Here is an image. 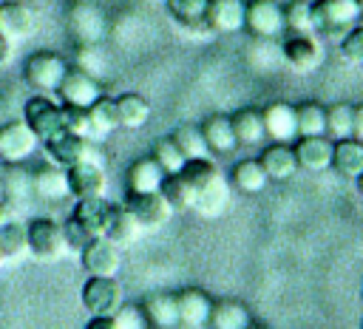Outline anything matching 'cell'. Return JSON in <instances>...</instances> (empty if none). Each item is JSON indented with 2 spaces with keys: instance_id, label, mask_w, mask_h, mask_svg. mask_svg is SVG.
I'll return each mask as SVG.
<instances>
[{
  "instance_id": "15",
  "label": "cell",
  "mask_w": 363,
  "mask_h": 329,
  "mask_svg": "<svg viewBox=\"0 0 363 329\" xmlns=\"http://www.w3.org/2000/svg\"><path fill=\"white\" fill-rule=\"evenodd\" d=\"M34 28H37V17H34L31 6H26L23 0H3L0 3V31L6 37H11L17 43V40L31 37Z\"/></svg>"
},
{
  "instance_id": "6",
  "label": "cell",
  "mask_w": 363,
  "mask_h": 329,
  "mask_svg": "<svg viewBox=\"0 0 363 329\" xmlns=\"http://www.w3.org/2000/svg\"><path fill=\"white\" fill-rule=\"evenodd\" d=\"M125 207L133 213V218L139 221L142 230H159L170 221V216L176 213L170 207V201L164 199L162 190H147V193H128L125 196Z\"/></svg>"
},
{
  "instance_id": "37",
  "label": "cell",
  "mask_w": 363,
  "mask_h": 329,
  "mask_svg": "<svg viewBox=\"0 0 363 329\" xmlns=\"http://www.w3.org/2000/svg\"><path fill=\"white\" fill-rule=\"evenodd\" d=\"M295 128H298V136L326 133V108L318 102H301L295 108Z\"/></svg>"
},
{
  "instance_id": "20",
  "label": "cell",
  "mask_w": 363,
  "mask_h": 329,
  "mask_svg": "<svg viewBox=\"0 0 363 329\" xmlns=\"http://www.w3.org/2000/svg\"><path fill=\"white\" fill-rule=\"evenodd\" d=\"M31 193L45 199V201H57V199H65L71 196L68 193V182H65V167L60 164H43L31 173Z\"/></svg>"
},
{
  "instance_id": "12",
  "label": "cell",
  "mask_w": 363,
  "mask_h": 329,
  "mask_svg": "<svg viewBox=\"0 0 363 329\" xmlns=\"http://www.w3.org/2000/svg\"><path fill=\"white\" fill-rule=\"evenodd\" d=\"M244 28L255 37H278L284 31V9L275 0H252L244 9Z\"/></svg>"
},
{
  "instance_id": "48",
  "label": "cell",
  "mask_w": 363,
  "mask_h": 329,
  "mask_svg": "<svg viewBox=\"0 0 363 329\" xmlns=\"http://www.w3.org/2000/svg\"><path fill=\"white\" fill-rule=\"evenodd\" d=\"M145 3H150V6H159V3H164V0H145Z\"/></svg>"
},
{
  "instance_id": "11",
  "label": "cell",
  "mask_w": 363,
  "mask_h": 329,
  "mask_svg": "<svg viewBox=\"0 0 363 329\" xmlns=\"http://www.w3.org/2000/svg\"><path fill=\"white\" fill-rule=\"evenodd\" d=\"M62 105H77V108H88L94 99L102 96L99 82L85 71V68H68L60 88H57Z\"/></svg>"
},
{
  "instance_id": "16",
  "label": "cell",
  "mask_w": 363,
  "mask_h": 329,
  "mask_svg": "<svg viewBox=\"0 0 363 329\" xmlns=\"http://www.w3.org/2000/svg\"><path fill=\"white\" fill-rule=\"evenodd\" d=\"M244 0H210L204 11V26L218 34H233L244 28Z\"/></svg>"
},
{
  "instance_id": "27",
  "label": "cell",
  "mask_w": 363,
  "mask_h": 329,
  "mask_svg": "<svg viewBox=\"0 0 363 329\" xmlns=\"http://www.w3.org/2000/svg\"><path fill=\"white\" fill-rule=\"evenodd\" d=\"M88 119H91V133L94 142H102L108 133H113L119 128V116H116V102L108 96H99L88 105Z\"/></svg>"
},
{
  "instance_id": "1",
  "label": "cell",
  "mask_w": 363,
  "mask_h": 329,
  "mask_svg": "<svg viewBox=\"0 0 363 329\" xmlns=\"http://www.w3.org/2000/svg\"><path fill=\"white\" fill-rule=\"evenodd\" d=\"M357 0H312V31L340 37L360 20Z\"/></svg>"
},
{
  "instance_id": "31",
  "label": "cell",
  "mask_w": 363,
  "mask_h": 329,
  "mask_svg": "<svg viewBox=\"0 0 363 329\" xmlns=\"http://www.w3.org/2000/svg\"><path fill=\"white\" fill-rule=\"evenodd\" d=\"M0 196L9 207H23V201L28 196H34L31 193V173L20 170L17 164L9 173H0Z\"/></svg>"
},
{
  "instance_id": "45",
  "label": "cell",
  "mask_w": 363,
  "mask_h": 329,
  "mask_svg": "<svg viewBox=\"0 0 363 329\" xmlns=\"http://www.w3.org/2000/svg\"><path fill=\"white\" fill-rule=\"evenodd\" d=\"M11 57H14V40L0 31V65H9Z\"/></svg>"
},
{
  "instance_id": "39",
  "label": "cell",
  "mask_w": 363,
  "mask_h": 329,
  "mask_svg": "<svg viewBox=\"0 0 363 329\" xmlns=\"http://www.w3.org/2000/svg\"><path fill=\"white\" fill-rule=\"evenodd\" d=\"M284 28H289L292 34L312 31V3L309 0H292L284 9Z\"/></svg>"
},
{
  "instance_id": "19",
  "label": "cell",
  "mask_w": 363,
  "mask_h": 329,
  "mask_svg": "<svg viewBox=\"0 0 363 329\" xmlns=\"http://www.w3.org/2000/svg\"><path fill=\"white\" fill-rule=\"evenodd\" d=\"M329 167H335L337 176L357 179L363 173V142L354 139V136L337 139L332 145V162H329Z\"/></svg>"
},
{
  "instance_id": "41",
  "label": "cell",
  "mask_w": 363,
  "mask_h": 329,
  "mask_svg": "<svg viewBox=\"0 0 363 329\" xmlns=\"http://www.w3.org/2000/svg\"><path fill=\"white\" fill-rule=\"evenodd\" d=\"M153 159L159 162V167L164 170V176H167V173H179V170H182V164L187 162V159L182 156V150L173 145V139H170V136L156 142V147H153Z\"/></svg>"
},
{
  "instance_id": "28",
  "label": "cell",
  "mask_w": 363,
  "mask_h": 329,
  "mask_svg": "<svg viewBox=\"0 0 363 329\" xmlns=\"http://www.w3.org/2000/svg\"><path fill=\"white\" fill-rule=\"evenodd\" d=\"M145 320L153 329H173L179 326V315H176V298L173 295H150L142 303Z\"/></svg>"
},
{
  "instance_id": "38",
  "label": "cell",
  "mask_w": 363,
  "mask_h": 329,
  "mask_svg": "<svg viewBox=\"0 0 363 329\" xmlns=\"http://www.w3.org/2000/svg\"><path fill=\"white\" fill-rule=\"evenodd\" d=\"M326 133L335 139L352 136V105L349 102H335L326 108Z\"/></svg>"
},
{
  "instance_id": "32",
  "label": "cell",
  "mask_w": 363,
  "mask_h": 329,
  "mask_svg": "<svg viewBox=\"0 0 363 329\" xmlns=\"http://www.w3.org/2000/svg\"><path fill=\"white\" fill-rule=\"evenodd\" d=\"M28 252L26 247V224L20 221H3L0 224V264L20 261Z\"/></svg>"
},
{
  "instance_id": "44",
  "label": "cell",
  "mask_w": 363,
  "mask_h": 329,
  "mask_svg": "<svg viewBox=\"0 0 363 329\" xmlns=\"http://www.w3.org/2000/svg\"><path fill=\"white\" fill-rule=\"evenodd\" d=\"M352 136L363 142V102L352 105Z\"/></svg>"
},
{
  "instance_id": "42",
  "label": "cell",
  "mask_w": 363,
  "mask_h": 329,
  "mask_svg": "<svg viewBox=\"0 0 363 329\" xmlns=\"http://www.w3.org/2000/svg\"><path fill=\"white\" fill-rule=\"evenodd\" d=\"M340 54H343L346 62H352V65H363V26H352V28L343 34Z\"/></svg>"
},
{
  "instance_id": "30",
  "label": "cell",
  "mask_w": 363,
  "mask_h": 329,
  "mask_svg": "<svg viewBox=\"0 0 363 329\" xmlns=\"http://www.w3.org/2000/svg\"><path fill=\"white\" fill-rule=\"evenodd\" d=\"M230 122H233V133H235L238 145H258V142L267 136L261 111H255V108H241V111H235V113L230 116Z\"/></svg>"
},
{
  "instance_id": "29",
  "label": "cell",
  "mask_w": 363,
  "mask_h": 329,
  "mask_svg": "<svg viewBox=\"0 0 363 329\" xmlns=\"http://www.w3.org/2000/svg\"><path fill=\"white\" fill-rule=\"evenodd\" d=\"M116 102V116H119V128L136 130L150 119V105L145 96L139 94H122L113 99Z\"/></svg>"
},
{
  "instance_id": "40",
  "label": "cell",
  "mask_w": 363,
  "mask_h": 329,
  "mask_svg": "<svg viewBox=\"0 0 363 329\" xmlns=\"http://www.w3.org/2000/svg\"><path fill=\"white\" fill-rule=\"evenodd\" d=\"M62 128L68 133H77L88 142H94L91 133V119H88V108H77V105H62Z\"/></svg>"
},
{
  "instance_id": "21",
  "label": "cell",
  "mask_w": 363,
  "mask_h": 329,
  "mask_svg": "<svg viewBox=\"0 0 363 329\" xmlns=\"http://www.w3.org/2000/svg\"><path fill=\"white\" fill-rule=\"evenodd\" d=\"M261 119H264V130L267 136H272L275 142H286V139H295L298 136V128H295V108L289 102H272L261 111Z\"/></svg>"
},
{
  "instance_id": "9",
  "label": "cell",
  "mask_w": 363,
  "mask_h": 329,
  "mask_svg": "<svg viewBox=\"0 0 363 329\" xmlns=\"http://www.w3.org/2000/svg\"><path fill=\"white\" fill-rule=\"evenodd\" d=\"M323 57H326L323 43H320L312 31L292 34V37L284 43V60H286L289 68L298 71V74H309V71H315V68L323 62Z\"/></svg>"
},
{
  "instance_id": "23",
  "label": "cell",
  "mask_w": 363,
  "mask_h": 329,
  "mask_svg": "<svg viewBox=\"0 0 363 329\" xmlns=\"http://www.w3.org/2000/svg\"><path fill=\"white\" fill-rule=\"evenodd\" d=\"M105 216H108L105 196H94V199H77L74 213H71V221H77L91 238H96L105 230Z\"/></svg>"
},
{
  "instance_id": "5",
  "label": "cell",
  "mask_w": 363,
  "mask_h": 329,
  "mask_svg": "<svg viewBox=\"0 0 363 329\" xmlns=\"http://www.w3.org/2000/svg\"><path fill=\"white\" fill-rule=\"evenodd\" d=\"M125 303L122 284L116 275H88L82 284V306L91 315H113Z\"/></svg>"
},
{
  "instance_id": "50",
  "label": "cell",
  "mask_w": 363,
  "mask_h": 329,
  "mask_svg": "<svg viewBox=\"0 0 363 329\" xmlns=\"http://www.w3.org/2000/svg\"><path fill=\"white\" fill-rule=\"evenodd\" d=\"M0 173H3V159H0Z\"/></svg>"
},
{
  "instance_id": "47",
  "label": "cell",
  "mask_w": 363,
  "mask_h": 329,
  "mask_svg": "<svg viewBox=\"0 0 363 329\" xmlns=\"http://www.w3.org/2000/svg\"><path fill=\"white\" fill-rule=\"evenodd\" d=\"M357 187H360V193H363V173L357 176Z\"/></svg>"
},
{
  "instance_id": "36",
  "label": "cell",
  "mask_w": 363,
  "mask_h": 329,
  "mask_svg": "<svg viewBox=\"0 0 363 329\" xmlns=\"http://www.w3.org/2000/svg\"><path fill=\"white\" fill-rule=\"evenodd\" d=\"M159 190L164 193V199L170 201L173 210H193L196 193H193L190 182H187L182 173H167V176L162 179V187H159Z\"/></svg>"
},
{
  "instance_id": "10",
  "label": "cell",
  "mask_w": 363,
  "mask_h": 329,
  "mask_svg": "<svg viewBox=\"0 0 363 329\" xmlns=\"http://www.w3.org/2000/svg\"><path fill=\"white\" fill-rule=\"evenodd\" d=\"M37 147V136L31 133V128L17 119V122H6L0 128V159L3 164H20L23 159H28Z\"/></svg>"
},
{
  "instance_id": "49",
  "label": "cell",
  "mask_w": 363,
  "mask_h": 329,
  "mask_svg": "<svg viewBox=\"0 0 363 329\" xmlns=\"http://www.w3.org/2000/svg\"><path fill=\"white\" fill-rule=\"evenodd\" d=\"M357 6H360V11H363V0H357Z\"/></svg>"
},
{
  "instance_id": "46",
  "label": "cell",
  "mask_w": 363,
  "mask_h": 329,
  "mask_svg": "<svg viewBox=\"0 0 363 329\" xmlns=\"http://www.w3.org/2000/svg\"><path fill=\"white\" fill-rule=\"evenodd\" d=\"M9 218H11V207H9V204L3 201V196H0V224L9 221Z\"/></svg>"
},
{
  "instance_id": "43",
  "label": "cell",
  "mask_w": 363,
  "mask_h": 329,
  "mask_svg": "<svg viewBox=\"0 0 363 329\" xmlns=\"http://www.w3.org/2000/svg\"><path fill=\"white\" fill-rule=\"evenodd\" d=\"M113 323H116V329H142V326H147L142 306H130V303H122L113 312Z\"/></svg>"
},
{
  "instance_id": "14",
  "label": "cell",
  "mask_w": 363,
  "mask_h": 329,
  "mask_svg": "<svg viewBox=\"0 0 363 329\" xmlns=\"http://www.w3.org/2000/svg\"><path fill=\"white\" fill-rule=\"evenodd\" d=\"M173 298H176V315H179V326L182 329H201V326H207L213 301H210V295L204 289L187 286V289L176 292Z\"/></svg>"
},
{
  "instance_id": "51",
  "label": "cell",
  "mask_w": 363,
  "mask_h": 329,
  "mask_svg": "<svg viewBox=\"0 0 363 329\" xmlns=\"http://www.w3.org/2000/svg\"><path fill=\"white\" fill-rule=\"evenodd\" d=\"M309 3H312V0H309Z\"/></svg>"
},
{
  "instance_id": "3",
  "label": "cell",
  "mask_w": 363,
  "mask_h": 329,
  "mask_svg": "<svg viewBox=\"0 0 363 329\" xmlns=\"http://www.w3.org/2000/svg\"><path fill=\"white\" fill-rule=\"evenodd\" d=\"M68 71V62L54 51H34L23 65V79L28 88L40 94H57L62 77Z\"/></svg>"
},
{
  "instance_id": "33",
  "label": "cell",
  "mask_w": 363,
  "mask_h": 329,
  "mask_svg": "<svg viewBox=\"0 0 363 329\" xmlns=\"http://www.w3.org/2000/svg\"><path fill=\"white\" fill-rule=\"evenodd\" d=\"M170 139L182 150L184 159H204V156H210V147H207L204 133H201L199 125H179V128H173Z\"/></svg>"
},
{
  "instance_id": "35",
  "label": "cell",
  "mask_w": 363,
  "mask_h": 329,
  "mask_svg": "<svg viewBox=\"0 0 363 329\" xmlns=\"http://www.w3.org/2000/svg\"><path fill=\"white\" fill-rule=\"evenodd\" d=\"M207 3L210 0H164L170 17L184 26V28H207L204 26V11H207Z\"/></svg>"
},
{
  "instance_id": "26",
  "label": "cell",
  "mask_w": 363,
  "mask_h": 329,
  "mask_svg": "<svg viewBox=\"0 0 363 329\" xmlns=\"http://www.w3.org/2000/svg\"><path fill=\"white\" fill-rule=\"evenodd\" d=\"M201 133H204V142H207V147H210L213 153H233V150L238 147V139H235V133H233L230 116L216 113V116L204 119Z\"/></svg>"
},
{
  "instance_id": "8",
  "label": "cell",
  "mask_w": 363,
  "mask_h": 329,
  "mask_svg": "<svg viewBox=\"0 0 363 329\" xmlns=\"http://www.w3.org/2000/svg\"><path fill=\"white\" fill-rule=\"evenodd\" d=\"M65 182H68V193L74 199H94V196H105L108 190V176L102 162L94 159H82L71 167H65Z\"/></svg>"
},
{
  "instance_id": "18",
  "label": "cell",
  "mask_w": 363,
  "mask_h": 329,
  "mask_svg": "<svg viewBox=\"0 0 363 329\" xmlns=\"http://www.w3.org/2000/svg\"><path fill=\"white\" fill-rule=\"evenodd\" d=\"M292 153H295L298 167L318 173V170H326V167H329V162H332V142H329L323 133L301 136V139L295 142Z\"/></svg>"
},
{
  "instance_id": "4",
  "label": "cell",
  "mask_w": 363,
  "mask_h": 329,
  "mask_svg": "<svg viewBox=\"0 0 363 329\" xmlns=\"http://www.w3.org/2000/svg\"><path fill=\"white\" fill-rule=\"evenodd\" d=\"M23 122L31 128V133L37 136V142H45L51 136H57L62 128V105H57L51 96L45 94H34L31 99H26L23 105Z\"/></svg>"
},
{
  "instance_id": "24",
  "label": "cell",
  "mask_w": 363,
  "mask_h": 329,
  "mask_svg": "<svg viewBox=\"0 0 363 329\" xmlns=\"http://www.w3.org/2000/svg\"><path fill=\"white\" fill-rule=\"evenodd\" d=\"M207 326L210 329H247L250 326V312L241 301L224 298V301H216L210 306Z\"/></svg>"
},
{
  "instance_id": "7",
  "label": "cell",
  "mask_w": 363,
  "mask_h": 329,
  "mask_svg": "<svg viewBox=\"0 0 363 329\" xmlns=\"http://www.w3.org/2000/svg\"><path fill=\"white\" fill-rule=\"evenodd\" d=\"M43 147H45L48 162H51V164H60V167H71V164H77V162H82V159L99 162V156H96V150H94V142H88V139H82V136H77V133H68V130H60L57 136L45 139Z\"/></svg>"
},
{
  "instance_id": "25",
  "label": "cell",
  "mask_w": 363,
  "mask_h": 329,
  "mask_svg": "<svg viewBox=\"0 0 363 329\" xmlns=\"http://www.w3.org/2000/svg\"><path fill=\"white\" fill-rule=\"evenodd\" d=\"M162 179H164V170L159 167V162L150 156V159H136L130 167H128V193H147V190H159L162 187Z\"/></svg>"
},
{
  "instance_id": "34",
  "label": "cell",
  "mask_w": 363,
  "mask_h": 329,
  "mask_svg": "<svg viewBox=\"0 0 363 329\" xmlns=\"http://www.w3.org/2000/svg\"><path fill=\"white\" fill-rule=\"evenodd\" d=\"M230 182H233L241 193H261L269 179H267V173H264V167H261L258 159H244V162H238V164L233 167Z\"/></svg>"
},
{
  "instance_id": "2",
  "label": "cell",
  "mask_w": 363,
  "mask_h": 329,
  "mask_svg": "<svg viewBox=\"0 0 363 329\" xmlns=\"http://www.w3.org/2000/svg\"><path fill=\"white\" fill-rule=\"evenodd\" d=\"M26 247H28V255H34L37 261H54V258L65 255L68 247H65L62 224L48 216L31 218L26 224Z\"/></svg>"
},
{
  "instance_id": "17",
  "label": "cell",
  "mask_w": 363,
  "mask_h": 329,
  "mask_svg": "<svg viewBox=\"0 0 363 329\" xmlns=\"http://www.w3.org/2000/svg\"><path fill=\"white\" fill-rule=\"evenodd\" d=\"M139 233H142V227H139V221L133 218V213H130L125 204H108V216H105V230H102V235H105L111 244L128 247V244H133V241L139 238Z\"/></svg>"
},
{
  "instance_id": "13",
  "label": "cell",
  "mask_w": 363,
  "mask_h": 329,
  "mask_svg": "<svg viewBox=\"0 0 363 329\" xmlns=\"http://www.w3.org/2000/svg\"><path fill=\"white\" fill-rule=\"evenodd\" d=\"M79 258H82L85 272H91V275H116V272H119V264H122L119 247L111 244L105 235L91 238V241L79 250Z\"/></svg>"
},
{
  "instance_id": "22",
  "label": "cell",
  "mask_w": 363,
  "mask_h": 329,
  "mask_svg": "<svg viewBox=\"0 0 363 329\" xmlns=\"http://www.w3.org/2000/svg\"><path fill=\"white\" fill-rule=\"evenodd\" d=\"M258 162H261V167H264V173H267L269 182H284L298 167L295 153H292V147L286 142H275V145L264 147V153L258 156Z\"/></svg>"
}]
</instances>
